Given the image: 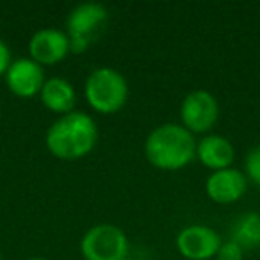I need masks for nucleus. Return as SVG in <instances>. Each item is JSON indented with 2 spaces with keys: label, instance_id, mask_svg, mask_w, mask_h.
<instances>
[{
  "label": "nucleus",
  "instance_id": "obj_16",
  "mask_svg": "<svg viewBox=\"0 0 260 260\" xmlns=\"http://www.w3.org/2000/svg\"><path fill=\"white\" fill-rule=\"evenodd\" d=\"M11 50H9L8 43H6L2 38H0V77L6 75L9 64H11Z\"/></svg>",
  "mask_w": 260,
  "mask_h": 260
},
{
  "label": "nucleus",
  "instance_id": "obj_15",
  "mask_svg": "<svg viewBox=\"0 0 260 260\" xmlns=\"http://www.w3.org/2000/svg\"><path fill=\"white\" fill-rule=\"evenodd\" d=\"M244 249L234 241H223L216 253V260H244Z\"/></svg>",
  "mask_w": 260,
  "mask_h": 260
},
{
  "label": "nucleus",
  "instance_id": "obj_8",
  "mask_svg": "<svg viewBox=\"0 0 260 260\" xmlns=\"http://www.w3.org/2000/svg\"><path fill=\"white\" fill-rule=\"evenodd\" d=\"M29 54V57L41 66L57 64L64 61L66 55L70 54V40L64 30L45 27L30 36Z\"/></svg>",
  "mask_w": 260,
  "mask_h": 260
},
{
  "label": "nucleus",
  "instance_id": "obj_7",
  "mask_svg": "<svg viewBox=\"0 0 260 260\" xmlns=\"http://www.w3.org/2000/svg\"><path fill=\"white\" fill-rule=\"evenodd\" d=\"M221 242V235L209 224H187L177 235V249L187 260L216 258Z\"/></svg>",
  "mask_w": 260,
  "mask_h": 260
},
{
  "label": "nucleus",
  "instance_id": "obj_10",
  "mask_svg": "<svg viewBox=\"0 0 260 260\" xmlns=\"http://www.w3.org/2000/svg\"><path fill=\"white\" fill-rule=\"evenodd\" d=\"M248 178L244 171L237 168H226V170L212 171L207 177L205 182V192L214 203L228 205L235 203L244 196L248 191Z\"/></svg>",
  "mask_w": 260,
  "mask_h": 260
},
{
  "label": "nucleus",
  "instance_id": "obj_9",
  "mask_svg": "<svg viewBox=\"0 0 260 260\" xmlns=\"http://www.w3.org/2000/svg\"><path fill=\"white\" fill-rule=\"evenodd\" d=\"M4 79L9 91L15 96L30 98L40 94L47 77H45L43 66L38 64L36 61H32L30 57H18L9 64Z\"/></svg>",
  "mask_w": 260,
  "mask_h": 260
},
{
  "label": "nucleus",
  "instance_id": "obj_3",
  "mask_svg": "<svg viewBox=\"0 0 260 260\" xmlns=\"http://www.w3.org/2000/svg\"><path fill=\"white\" fill-rule=\"evenodd\" d=\"M84 96L93 111L114 114L128 100V82L121 72L111 66L94 68L84 82Z\"/></svg>",
  "mask_w": 260,
  "mask_h": 260
},
{
  "label": "nucleus",
  "instance_id": "obj_6",
  "mask_svg": "<svg viewBox=\"0 0 260 260\" xmlns=\"http://www.w3.org/2000/svg\"><path fill=\"white\" fill-rule=\"evenodd\" d=\"M219 118L217 98L207 89H194L184 96L180 104L182 125L191 134H209Z\"/></svg>",
  "mask_w": 260,
  "mask_h": 260
},
{
  "label": "nucleus",
  "instance_id": "obj_1",
  "mask_svg": "<svg viewBox=\"0 0 260 260\" xmlns=\"http://www.w3.org/2000/svg\"><path fill=\"white\" fill-rule=\"evenodd\" d=\"M98 125L87 112L72 111L48 126L45 134L47 150L61 160H79L93 152L98 143Z\"/></svg>",
  "mask_w": 260,
  "mask_h": 260
},
{
  "label": "nucleus",
  "instance_id": "obj_12",
  "mask_svg": "<svg viewBox=\"0 0 260 260\" xmlns=\"http://www.w3.org/2000/svg\"><path fill=\"white\" fill-rule=\"evenodd\" d=\"M40 100L48 111L62 116L75 111L77 93L73 84L64 77H50L40 91Z\"/></svg>",
  "mask_w": 260,
  "mask_h": 260
},
{
  "label": "nucleus",
  "instance_id": "obj_14",
  "mask_svg": "<svg viewBox=\"0 0 260 260\" xmlns=\"http://www.w3.org/2000/svg\"><path fill=\"white\" fill-rule=\"evenodd\" d=\"M244 175L248 182L260 187V145L253 146L244 159Z\"/></svg>",
  "mask_w": 260,
  "mask_h": 260
},
{
  "label": "nucleus",
  "instance_id": "obj_4",
  "mask_svg": "<svg viewBox=\"0 0 260 260\" xmlns=\"http://www.w3.org/2000/svg\"><path fill=\"white\" fill-rule=\"evenodd\" d=\"M109 22V11L98 2H82L70 11L66 18V36L70 40V52L82 54L98 38Z\"/></svg>",
  "mask_w": 260,
  "mask_h": 260
},
{
  "label": "nucleus",
  "instance_id": "obj_19",
  "mask_svg": "<svg viewBox=\"0 0 260 260\" xmlns=\"http://www.w3.org/2000/svg\"><path fill=\"white\" fill-rule=\"evenodd\" d=\"M0 260H2V255H0Z\"/></svg>",
  "mask_w": 260,
  "mask_h": 260
},
{
  "label": "nucleus",
  "instance_id": "obj_5",
  "mask_svg": "<svg viewBox=\"0 0 260 260\" xmlns=\"http://www.w3.org/2000/svg\"><path fill=\"white\" fill-rule=\"evenodd\" d=\"M128 251V237L112 223L93 224L80 239V253L84 260H125Z\"/></svg>",
  "mask_w": 260,
  "mask_h": 260
},
{
  "label": "nucleus",
  "instance_id": "obj_17",
  "mask_svg": "<svg viewBox=\"0 0 260 260\" xmlns=\"http://www.w3.org/2000/svg\"><path fill=\"white\" fill-rule=\"evenodd\" d=\"M27 260H47V258H43V256H30V258H27Z\"/></svg>",
  "mask_w": 260,
  "mask_h": 260
},
{
  "label": "nucleus",
  "instance_id": "obj_11",
  "mask_svg": "<svg viewBox=\"0 0 260 260\" xmlns=\"http://www.w3.org/2000/svg\"><path fill=\"white\" fill-rule=\"evenodd\" d=\"M196 159L212 171L232 168L235 148L232 141L219 134H207L196 141Z\"/></svg>",
  "mask_w": 260,
  "mask_h": 260
},
{
  "label": "nucleus",
  "instance_id": "obj_18",
  "mask_svg": "<svg viewBox=\"0 0 260 260\" xmlns=\"http://www.w3.org/2000/svg\"><path fill=\"white\" fill-rule=\"evenodd\" d=\"M125 260H136V258H132V256H126V258Z\"/></svg>",
  "mask_w": 260,
  "mask_h": 260
},
{
  "label": "nucleus",
  "instance_id": "obj_2",
  "mask_svg": "<svg viewBox=\"0 0 260 260\" xmlns=\"http://www.w3.org/2000/svg\"><path fill=\"white\" fill-rule=\"evenodd\" d=\"M145 157L162 171H177L196 159V139L182 123H162L145 141Z\"/></svg>",
  "mask_w": 260,
  "mask_h": 260
},
{
  "label": "nucleus",
  "instance_id": "obj_13",
  "mask_svg": "<svg viewBox=\"0 0 260 260\" xmlns=\"http://www.w3.org/2000/svg\"><path fill=\"white\" fill-rule=\"evenodd\" d=\"M228 239L237 242L244 251L260 248V212L248 210L232 223Z\"/></svg>",
  "mask_w": 260,
  "mask_h": 260
}]
</instances>
